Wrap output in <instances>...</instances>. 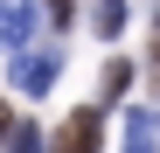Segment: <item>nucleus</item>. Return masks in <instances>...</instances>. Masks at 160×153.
<instances>
[{
  "label": "nucleus",
  "mask_w": 160,
  "mask_h": 153,
  "mask_svg": "<svg viewBox=\"0 0 160 153\" xmlns=\"http://www.w3.org/2000/svg\"><path fill=\"white\" fill-rule=\"evenodd\" d=\"M56 76H63V56H56V49H14V91L42 97V91H56Z\"/></svg>",
  "instance_id": "nucleus-1"
},
{
  "label": "nucleus",
  "mask_w": 160,
  "mask_h": 153,
  "mask_svg": "<svg viewBox=\"0 0 160 153\" xmlns=\"http://www.w3.org/2000/svg\"><path fill=\"white\" fill-rule=\"evenodd\" d=\"M98 132H104V105H84V111L63 118V132H56L49 153H98Z\"/></svg>",
  "instance_id": "nucleus-2"
},
{
  "label": "nucleus",
  "mask_w": 160,
  "mask_h": 153,
  "mask_svg": "<svg viewBox=\"0 0 160 153\" xmlns=\"http://www.w3.org/2000/svg\"><path fill=\"white\" fill-rule=\"evenodd\" d=\"M35 35V0H0V49H28Z\"/></svg>",
  "instance_id": "nucleus-3"
},
{
  "label": "nucleus",
  "mask_w": 160,
  "mask_h": 153,
  "mask_svg": "<svg viewBox=\"0 0 160 153\" xmlns=\"http://www.w3.org/2000/svg\"><path fill=\"white\" fill-rule=\"evenodd\" d=\"M125 153H160V146H153V111H146V105L125 111Z\"/></svg>",
  "instance_id": "nucleus-4"
},
{
  "label": "nucleus",
  "mask_w": 160,
  "mask_h": 153,
  "mask_svg": "<svg viewBox=\"0 0 160 153\" xmlns=\"http://www.w3.org/2000/svg\"><path fill=\"white\" fill-rule=\"evenodd\" d=\"M91 28H98L104 42H112V35L125 28V0H91Z\"/></svg>",
  "instance_id": "nucleus-5"
},
{
  "label": "nucleus",
  "mask_w": 160,
  "mask_h": 153,
  "mask_svg": "<svg viewBox=\"0 0 160 153\" xmlns=\"http://www.w3.org/2000/svg\"><path fill=\"white\" fill-rule=\"evenodd\" d=\"M132 84V63H104V84H98V105H118Z\"/></svg>",
  "instance_id": "nucleus-6"
},
{
  "label": "nucleus",
  "mask_w": 160,
  "mask_h": 153,
  "mask_svg": "<svg viewBox=\"0 0 160 153\" xmlns=\"http://www.w3.org/2000/svg\"><path fill=\"white\" fill-rule=\"evenodd\" d=\"M0 153H42V132H35V125H7Z\"/></svg>",
  "instance_id": "nucleus-7"
},
{
  "label": "nucleus",
  "mask_w": 160,
  "mask_h": 153,
  "mask_svg": "<svg viewBox=\"0 0 160 153\" xmlns=\"http://www.w3.org/2000/svg\"><path fill=\"white\" fill-rule=\"evenodd\" d=\"M49 21H56V28H70V21H77V0H49Z\"/></svg>",
  "instance_id": "nucleus-8"
},
{
  "label": "nucleus",
  "mask_w": 160,
  "mask_h": 153,
  "mask_svg": "<svg viewBox=\"0 0 160 153\" xmlns=\"http://www.w3.org/2000/svg\"><path fill=\"white\" fill-rule=\"evenodd\" d=\"M146 63H153V84H160V28H153V49H146Z\"/></svg>",
  "instance_id": "nucleus-9"
},
{
  "label": "nucleus",
  "mask_w": 160,
  "mask_h": 153,
  "mask_svg": "<svg viewBox=\"0 0 160 153\" xmlns=\"http://www.w3.org/2000/svg\"><path fill=\"white\" fill-rule=\"evenodd\" d=\"M7 125H14V118H7V105H0V139H7Z\"/></svg>",
  "instance_id": "nucleus-10"
}]
</instances>
